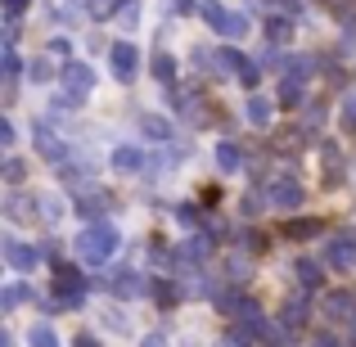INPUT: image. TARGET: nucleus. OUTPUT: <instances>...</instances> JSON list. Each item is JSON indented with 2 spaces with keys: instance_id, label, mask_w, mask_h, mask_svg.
I'll return each mask as SVG.
<instances>
[{
  "instance_id": "1",
  "label": "nucleus",
  "mask_w": 356,
  "mask_h": 347,
  "mask_svg": "<svg viewBox=\"0 0 356 347\" xmlns=\"http://www.w3.org/2000/svg\"><path fill=\"white\" fill-rule=\"evenodd\" d=\"M118 248H122V239H118V230L108 226V221H95V226H86L77 234V252H81V261H90V266H104Z\"/></svg>"
},
{
  "instance_id": "2",
  "label": "nucleus",
  "mask_w": 356,
  "mask_h": 347,
  "mask_svg": "<svg viewBox=\"0 0 356 347\" xmlns=\"http://www.w3.org/2000/svg\"><path fill=\"white\" fill-rule=\"evenodd\" d=\"M325 266H334V271H356V230L334 234V239L325 243Z\"/></svg>"
},
{
  "instance_id": "3",
  "label": "nucleus",
  "mask_w": 356,
  "mask_h": 347,
  "mask_svg": "<svg viewBox=\"0 0 356 347\" xmlns=\"http://www.w3.org/2000/svg\"><path fill=\"white\" fill-rule=\"evenodd\" d=\"M108 63H113V77H118V81H136L140 50H136L131 41H113V45H108Z\"/></svg>"
},
{
  "instance_id": "4",
  "label": "nucleus",
  "mask_w": 356,
  "mask_h": 347,
  "mask_svg": "<svg viewBox=\"0 0 356 347\" xmlns=\"http://www.w3.org/2000/svg\"><path fill=\"white\" fill-rule=\"evenodd\" d=\"M270 203H275L280 212H293V208H302V185H298L293 176H280V181L270 185Z\"/></svg>"
},
{
  "instance_id": "5",
  "label": "nucleus",
  "mask_w": 356,
  "mask_h": 347,
  "mask_svg": "<svg viewBox=\"0 0 356 347\" xmlns=\"http://www.w3.org/2000/svg\"><path fill=\"white\" fill-rule=\"evenodd\" d=\"M32 140H36V154H41L45 163H59V167L68 163V145H63V140L54 136L50 127H36V136H32Z\"/></svg>"
},
{
  "instance_id": "6",
  "label": "nucleus",
  "mask_w": 356,
  "mask_h": 347,
  "mask_svg": "<svg viewBox=\"0 0 356 347\" xmlns=\"http://www.w3.org/2000/svg\"><path fill=\"white\" fill-rule=\"evenodd\" d=\"M5 248V261L14 271H36V261H41V248H32V243H18V239H5L0 243Z\"/></svg>"
},
{
  "instance_id": "7",
  "label": "nucleus",
  "mask_w": 356,
  "mask_h": 347,
  "mask_svg": "<svg viewBox=\"0 0 356 347\" xmlns=\"http://www.w3.org/2000/svg\"><path fill=\"white\" fill-rule=\"evenodd\" d=\"M108 289H113L118 298H145V293H154V284H149V280H140L136 271H118V275L108 280Z\"/></svg>"
},
{
  "instance_id": "8",
  "label": "nucleus",
  "mask_w": 356,
  "mask_h": 347,
  "mask_svg": "<svg viewBox=\"0 0 356 347\" xmlns=\"http://www.w3.org/2000/svg\"><path fill=\"white\" fill-rule=\"evenodd\" d=\"M63 86H68V95L81 99L95 86V68H90V63H68V68H63Z\"/></svg>"
},
{
  "instance_id": "9",
  "label": "nucleus",
  "mask_w": 356,
  "mask_h": 347,
  "mask_svg": "<svg viewBox=\"0 0 356 347\" xmlns=\"http://www.w3.org/2000/svg\"><path fill=\"white\" fill-rule=\"evenodd\" d=\"M293 275H298V284H302V293H312V289L325 284L321 261H312V257H298V261H293Z\"/></svg>"
},
{
  "instance_id": "10",
  "label": "nucleus",
  "mask_w": 356,
  "mask_h": 347,
  "mask_svg": "<svg viewBox=\"0 0 356 347\" xmlns=\"http://www.w3.org/2000/svg\"><path fill=\"white\" fill-rule=\"evenodd\" d=\"M356 316V298L352 293H330L325 298V321H352Z\"/></svg>"
},
{
  "instance_id": "11",
  "label": "nucleus",
  "mask_w": 356,
  "mask_h": 347,
  "mask_svg": "<svg viewBox=\"0 0 356 347\" xmlns=\"http://www.w3.org/2000/svg\"><path fill=\"white\" fill-rule=\"evenodd\" d=\"M140 136H149L154 145H167V140H172V122L158 118V113H145L140 118Z\"/></svg>"
},
{
  "instance_id": "12",
  "label": "nucleus",
  "mask_w": 356,
  "mask_h": 347,
  "mask_svg": "<svg viewBox=\"0 0 356 347\" xmlns=\"http://www.w3.org/2000/svg\"><path fill=\"white\" fill-rule=\"evenodd\" d=\"M316 72V59L312 54H293V59H284V81H298V86H307V77Z\"/></svg>"
},
{
  "instance_id": "13",
  "label": "nucleus",
  "mask_w": 356,
  "mask_h": 347,
  "mask_svg": "<svg viewBox=\"0 0 356 347\" xmlns=\"http://www.w3.org/2000/svg\"><path fill=\"white\" fill-rule=\"evenodd\" d=\"M248 9H261L270 18H293L302 9V0H248Z\"/></svg>"
},
{
  "instance_id": "14",
  "label": "nucleus",
  "mask_w": 356,
  "mask_h": 347,
  "mask_svg": "<svg viewBox=\"0 0 356 347\" xmlns=\"http://www.w3.org/2000/svg\"><path fill=\"white\" fill-rule=\"evenodd\" d=\"M145 163H149V158L140 154V149H131V145L113 149V167H118V172H145Z\"/></svg>"
},
{
  "instance_id": "15",
  "label": "nucleus",
  "mask_w": 356,
  "mask_h": 347,
  "mask_svg": "<svg viewBox=\"0 0 356 347\" xmlns=\"http://www.w3.org/2000/svg\"><path fill=\"white\" fill-rule=\"evenodd\" d=\"M248 307H252V302L239 293V289H230V293H217V312H221V316H235V321H239Z\"/></svg>"
},
{
  "instance_id": "16",
  "label": "nucleus",
  "mask_w": 356,
  "mask_h": 347,
  "mask_svg": "<svg viewBox=\"0 0 356 347\" xmlns=\"http://www.w3.org/2000/svg\"><path fill=\"white\" fill-rule=\"evenodd\" d=\"M217 167H221V172H239V167H243V154H239V149L235 145H230V140H221V145H217Z\"/></svg>"
},
{
  "instance_id": "17",
  "label": "nucleus",
  "mask_w": 356,
  "mask_h": 347,
  "mask_svg": "<svg viewBox=\"0 0 356 347\" xmlns=\"http://www.w3.org/2000/svg\"><path fill=\"white\" fill-rule=\"evenodd\" d=\"M302 316H307V298L298 293V298H289V302H284V312H280V325H284V330H293V325H302Z\"/></svg>"
},
{
  "instance_id": "18",
  "label": "nucleus",
  "mask_w": 356,
  "mask_h": 347,
  "mask_svg": "<svg viewBox=\"0 0 356 347\" xmlns=\"http://www.w3.org/2000/svg\"><path fill=\"white\" fill-rule=\"evenodd\" d=\"M208 248H212V243L203 239V234H194V239L181 243V252H176V257H181V261H203V257H208Z\"/></svg>"
},
{
  "instance_id": "19",
  "label": "nucleus",
  "mask_w": 356,
  "mask_h": 347,
  "mask_svg": "<svg viewBox=\"0 0 356 347\" xmlns=\"http://www.w3.org/2000/svg\"><path fill=\"white\" fill-rule=\"evenodd\" d=\"M77 199H81V217H90V221H95L99 212L108 208V199H104L99 190H86V194H77Z\"/></svg>"
},
{
  "instance_id": "20",
  "label": "nucleus",
  "mask_w": 356,
  "mask_h": 347,
  "mask_svg": "<svg viewBox=\"0 0 356 347\" xmlns=\"http://www.w3.org/2000/svg\"><path fill=\"white\" fill-rule=\"evenodd\" d=\"M243 113H248V122H252V127H266V122H270V99L252 95V99H248V108H243Z\"/></svg>"
},
{
  "instance_id": "21",
  "label": "nucleus",
  "mask_w": 356,
  "mask_h": 347,
  "mask_svg": "<svg viewBox=\"0 0 356 347\" xmlns=\"http://www.w3.org/2000/svg\"><path fill=\"white\" fill-rule=\"evenodd\" d=\"M217 63L226 72H235V77H243V72H248V59H243L239 50H217Z\"/></svg>"
},
{
  "instance_id": "22",
  "label": "nucleus",
  "mask_w": 356,
  "mask_h": 347,
  "mask_svg": "<svg viewBox=\"0 0 356 347\" xmlns=\"http://www.w3.org/2000/svg\"><path fill=\"white\" fill-rule=\"evenodd\" d=\"M316 230H321V221H316V217H302V221H289V226H284L289 239H312Z\"/></svg>"
},
{
  "instance_id": "23",
  "label": "nucleus",
  "mask_w": 356,
  "mask_h": 347,
  "mask_svg": "<svg viewBox=\"0 0 356 347\" xmlns=\"http://www.w3.org/2000/svg\"><path fill=\"white\" fill-rule=\"evenodd\" d=\"M27 208H36V203H27L23 194H9V199H5V217H9V221H23V217H32Z\"/></svg>"
},
{
  "instance_id": "24",
  "label": "nucleus",
  "mask_w": 356,
  "mask_h": 347,
  "mask_svg": "<svg viewBox=\"0 0 356 347\" xmlns=\"http://www.w3.org/2000/svg\"><path fill=\"white\" fill-rule=\"evenodd\" d=\"M27 293H32L27 284H9L5 293H0V307H5V312H14V307H23V302H27Z\"/></svg>"
},
{
  "instance_id": "25",
  "label": "nucleus",
  "mask_w": 356,
  "mask_h": 347,
  "mask_svg": "<svg viewBox=\"0 0 356 347\" xmlns=\"http://www.w3.org/2000/svg\"><path fill=\"white\" fill-rule=\"evenodd\" d=\"M203 18H208V27H217V32H221V27H226V18H230V9H221L217 5V0H203Z\"/></svg>"
},
{
  "instance_id": "26",
  "label": "nucleus",
  "mask_w": 356,
  "mask_h": 347,
  "mask_svg": "<svg viewBox=\"0 0 356 347\" xmlns=\"http://www.w3.org/2000/svg\"><path fill=\"white\" fill-rule=\"evenodd\" d=\"M154 77L158 81H172L176 77V59H172V54H163V50L154 54Z\"/></svg>"
},
{
  "instance_id": "27",
  "label": "nucleus",
  "mask_w": 356,
  "mask_h": 347,
  "mask_svg": "<svg viewBox=\"0 0 356 347\" xmlns=\"http://www.w3.org/2000/svg\"><path fill=\"white\" fill-rule=\"evenodd\" d=\"M321 163L330 167V181H339V172H343V154H339V149L325 145V149H321Z\"/></svg>"
},
{
  "instance_id": "28",
  "label": "nucleus",
  "mask_w": 356,
  "mask_h": 347,
  "mask_svg": "<svg viewBox=\"0 0 356 347\" xmlns=\"http://www.w3.org/2000/svg\"><path fill=\"white\" fill-rule=\"evenodd\" d=\"M243 32H248V18H243V14H230L226 27H221V36H226V41H239Z\"/></svg>"
},
{
  "instance_id": "29",
  "label": "nucleus",
  "mask_w": 356,
  "mask_h": 347,
  "mask_svg": "<svg viewBox=\"0 0 356 347\" xmlns=\"http://www.w3.org/2000/svg\"><path fill=\"white\" fill-rule=\"evenodd\" d=\"M27 343H32V347H59V334H54L50 325H36V330H32V339H27Z\"/></svg>"
},
{
  "instance_id": "30",
  "label": "nucleus",
  "mask_w": 356,
  "mask_h": 347,
  "mask_svg": "<svg viewBox=\"0 0 356 347\" xmlns=\"http://www.w3.org/2000/svg\"><path fill=\"white\" fill-rule=\"evenodd\" d=\"M41 217H45V221L54 226V221L63 217V199H54V194H45V199H41Z\"/></svg>"
},
{
  "instance_id": "31",
  "label": "nucleus",
  "mask_w": 356,
  "mask_h": 347,
  "mask_svg": "<svg viewBox=\"0 0 356 347\" xmlns=\"http://www.w3.org/2000/svg\"><path fill=\"white\" fill-rule=\"evenodd\" d=\"M289 32H293V23H289V18H270V23H266V36H270V41H289Z\"/></svg>"
},
{
  "instance_id": "32",
  "label": "nucleus",
  "mask_w": 356,
  "mask_h": 347,
  "mask_svg": "<svg viewBox=\"0 0 356 347\" xmlns=\"http://www.w3.org/2000/svg\"><path fill=\"white\" fill-rule=\"evenodd\" d=\"M280 104H302V86H298V81H284V86H280Z\"/></svg>"
},
{
  "instance_id": "33",
  "label": "nucleus",
  "mask_w": 356,
  "mask_h": 347,
  "mask_svg": "<svg viewBox=\"0 0 356 347\" xmlns=\"http://www.w3.org/2000/svg\"><path fill=\"white\" fill-rule=\"evenodd\" d=\"M154 298H158V302H163V307H172L176 298H181V289H172V284H167V280H158V284H154Z\"/></svg>"
},
{
  "instance_id": "34",
  "label": "nucleus",
  "mask_w": 356,
  "mask_h": 347,
  "mask_svg": "<svg viewBox=\"0 0 356 347\" xmlns=\"http://www.w3.org/2000/svg\"><path fill=\"white\" fill-rule=\"evenodd\" d=\"M0 72H5V77H9V81H14V77H18V72H23V63H18V54H14V45H5V68H0Z\"/></svg>"
},
{
  "instance_id": "35",
  "label": "nucleus",
  "mask_w": 356,
  "mask_h": 347,
  "mask_svg": "<svg viewBox=\"0 0 356 347\" xmlns=\"http://www.w3.org/2000/svg\"><path fill=\"white\" fill-rule=\"evenodd\" d=\"M27 77H32V81H50V77H54V68H50V59H36V63H32V68H27Z\"/></svg>"
},
{
  "instance_id": "36",
  "label": "nucleus",
  "mask_w": 356,
  "mask_h": 347,
  "mask_svg": "<svg viewBox=\"0 0 356 347\" xmlns=\"http://www.w3.org/2000/svg\"><path fill=\"white\" fill-rule=\"evenodd\" d=\"M136 14H140V5H136V0H122V9H118L122 27H136Z\"/></svg>"
},
{
  "instance_id": "37",
  "label": "nucleus",
  "mask_w": 356,
  "mask_h": 347,
  "mask_svg": "<svg viewBox=\"0 0 356 347\" xmlns=\"http://www.w3.org/2000/svg\"><path fill=\"white\" fill-rule=\"evenodd\" d=\"M23 172H27V167L18 163V158H9V163H5V181L9 185H23Z\"/></svg>"
},
{
  "instance_id": "38",
  "label": "nucleus",
  "mask_w": 356,
  "mask_h": 347,
  "mask_svg": "<svg viewBox=\"0 0 356 347\" xmlns=\"http://www.w3.org/2000/svg\"><path fill=\"white\" fill-rule=\"evenodd\" d=\"M176 221H181V226H194V221H199V208H194V203H181V208H176Z\"/></svg>"
},
{
  "instance_id": "39",
  "label": "nucleus",
  "mask_w": 356,
  "mask_h": 347,
  "mask_svg": "<svg viewBox=\"0 0 356 347\" xmlns=\"http://www.w3.org/2000/svg\"><path fill=\"white\" fill-rule=\"evenodd\" d=\"M343 127H348V131H356V95H348V99H343Z\"/></svg>"
},
{
  "instance_id": "40",
  "label": "nucleus",
  "mask_w": 356,
  "mask_h": 347,
  "mask_svg": "<svg viewBox=\"0 0 356 347\" xmlns=\"http://www.w3.org/2000/svg\"><path fill=\"white\" fill-rule=\"evenodd\" d=\"M113 9H122V0H95V5H90V14L104 18V14H113Z\"/></svg>"
},
{
  "instance_id": "41",
  "label": "nucleus",
  "mask_w": 356,
  "mask_h": 347,
  "mask_svg": "<svg viewBox=\"0 0 356 347\" xmlns=\"http://www.w3.org/2000/svg\"><path fill=\"white\" fill-rule=\"evenodd\" d=\"M14 122H0V145H5V149H14Z\"/></svg>"
},
{
  "instance_id": "42",
  "label": "nucleus",
  "mask_w": 356,
  "mask_h": 347,
  "mask_svg": "<svg viewBox=\"0 0 356 347\" xmlns=\"http://www.w3.org/2000/svg\"><path fill=\"white\" fill-rule=\"evenodd\" d=\"M230 275H235V280L248 275V257H235V261H230Z\"/></svg>"
},
{
  "instance_id": "43",
  "label": "nucleus",
  "mask_w": 356,
  "mask_h": 347,
  "mask_svg": "<svg viewBox=\"0 0 356 347\" xmlns=\"http://www.w3.org/2000/svg\"><path fill=\"white\" fill-rule=\"evenodd\" d=\"M140 347H172V343H167V334H145V343H140Z\"/></svg>"
},
{
  "instance_id": "44",
  "label": "nucleus",
  "mask_w": 356,
  "mask_h": 347,
  "mask_svg": "<svg viewBox=\"0 0 356 347\" xmlns=\"http://www.w3.org/2000/svg\"><path fill=\"white\" fill-rule=\"evenodd\" d=\"M27 5H32V0H5V9H9V18H18V14H23V9Z\"/></svg>"
},
{
  "instance_id": "45",
  "label": "nucleus",
  "mask_w": 356,
  "mask_h": 347,
  "mask_svg": "<svg viewBox=\"0 0 356 347\" xmlns=\"http://www.w3.org/2000/svg\"><path fill=\"white\" fill-rule=\"evenodd\" d=\"M72 347H99V339H95V334H77V339H72Z\"/></svg>"
},
{
  "instance_id": "46",
  "label": "nucleus",
  "mask_w": 356,
  "mask_h": 347,
  "mask_svg": "<svg viewBox=\"0 0 356 347\" xmlns=\"http://www.w3.org/2000/svg\"><path fill=\"white\" fill-rule=\"evenodd\" d=\"M167 5H172L176 14H190V9H194V0H167Z\"/></svg>"
},
{
  "instance_id": "47",
  "label": "nucleus",
  "mask_w": 356,
  "mask_h": 347,
  "mask_svg": "<svg viewBox=\"0 0 356 347\" xmlns=\"http://www.w3.org/2000/svg\"><path fill=\"white\" fill-rule=\"evenodd\" d=\"M316 347H339V339H330V334H321V339H316Z\"/></svg>"
},
{
  "instance_id": "48",
  "label": "nucleus",
  "mask_w": 356,
  "mask_h": 347,
  "mask_svg": "<svg viewBox=\"0 0 356 347\" xmlns=\"http://www.w3.org/2000/svg\"><path fill=\"white\" fill-rule=\"evenodd\" d=\"M352 330H356V316H352Z\"/></svg>"
}]
</instances>
